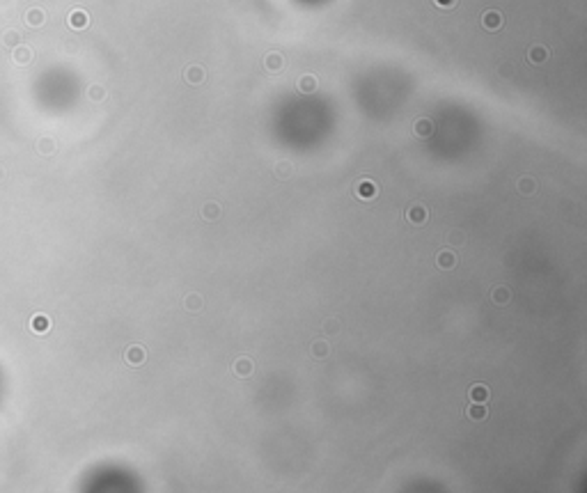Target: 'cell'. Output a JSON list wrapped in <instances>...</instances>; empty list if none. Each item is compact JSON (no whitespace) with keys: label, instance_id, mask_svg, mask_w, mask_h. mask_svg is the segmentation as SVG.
<instances>
[{"label":"cell","instance_id":"cell-1","mask_svg":"<svg viewBox=\"0 0 587 493\" xmlns=\"http://www.w3.org/2000/svg\"><path fill=\"white\" fill-rule=\"evenodd\" d=\"M502 12H498V10H486L482 14V26H484V30H489V33H495V30H500L502 28Z\"/></svg>","mask_w":587,"mask_h":493},{"label":"cell","instance_id":"cell-6","mask_svg":"<svg viewBox=\"0 0 587 493\" xmlns=\"http://www.w3.org/2000/svg\"><path fill=\"white\" fill-rule=\"evenodd\" d=\"M124 358H126V363H129V365H136V367H138V365L145 363V349H142L140 344H133V347L126 349Z\"/></svg>","mask_w":587,"mask_h":493},{"label":"cell","instance_id":"cell-12","mask_svg":"<svg viewBox=\"0 0 587 493\" xmlns=\"http://www.w3.org/2000/svg\"><path fill=\"white\" fill-rule=\"evenodd\" d=\"M466 415L470 417V420H475V422H482V420H486V408H484V404H470V406L466 408Z\"/></svg>","mask_w":587,"mask_h":493},{"label":"cell","instance_id":"cell-7","mask_svg":"<svg viewBox=\"0 0 587 493\" xmlns=\"http://www.w3.org/2000/svg\"><path fill=\"white\" fill-rule=\"evenodd\" d=\"M317 85H319V81H317V76H312V74H305V76H301L299 83H296V87H299L301 94H312L317 90Z\"/></svg>","mask_w":587,"mask_h":493},{"label":"cell","instance_id":"cell-13","mask_svg":"<svg viewBox=\"0 0 587 493\" xmlns=\"http://www.w3.org/2000/svg\"><path fill=\"white\" fill-rule=\"evenodd\" d=\"M470 399H473L475 404H484V401L489 399V388L482 383L473 385V388H470Z\"/></svg>","mask_w":587,"mask_h":493},{"label":"cell","instance_id":"cell-2","mask_svg":"<svg viewBox=\"0 0 587 493\" xmlns=\"http://www.w3.org/2000/svg\"><path fill=\"white\" fill-rule=\"evenodd\" d=\"M354 193H356V197H360V200H374L376 193H379V188H376V184L372 181V179H360L358 184H356Z\"/></svg>","mask_w":587,"mask_h":493},{"label":"cell","instance_id":"cell-15","mask_svg":"<svg viewBox=\"0 0 587 493\" xmlns=\"http://www.w3.org/2000/svg\"><path fill=\"white\" fill-rule=\"evenodd\" d=\"M202 218H204V220H218V218H220V204L207 202V204L202 206Z\"/></svg>","mask_w":587,"mask_h":493},{"label":"cell","instance_id":"cell-18","mask_svg":"<svg viewBox=\"0 0 587 493\" xmlns=\"http://www.w3.org/2000/svg\"><path fill=\"white\" fill-rule=\"evenodd\" d=\"M69 26H71V28H76V30L85 28V26H87V14H85V12H81V10L71 12V14H69Z\"/></svg>","mask_w":587,"mask_h":493},{"label":"cell","instance_id":"cell-5","mask_svg":"<svg viewBox=\"0 0 587 493\" xmlns=\"http://www.w3.org/2000/svg\"><path fill=\"white\" fill-rule=\"evenodd\" d=\"M548 58H550V51L546 49V46H541V44H534V46L527 49V60H530V65H544Z\"/></svg>","mask_w":587,"mask_h":493},{"label":"cell","instance_id":"cell-24","mask_svg":"<svg viewBox=\"0 0 587 493\" xmlns=\"http://www.w3.org/2000/svg\"><path fill=\"white\" fill-rule=\"evenodd\" d=\"M90 97L92 99H104V90H101V87H94V90H90Z\"/></svg>","mask_w":587,"mask_h":493},{"label":"cell","instance_id":"cell-11","mask_svg":"<svg viewBox=\"0 0 587 493\" xmlns=\"http://www.w3.org/2000/svg\"><path fill=\"white\" fill-rule=\"evenodd\" d=\"M310 351H312V356H315L317 360H324V358L331 353V344H328V342H324V340H317V342H312Z\"/></svg>","mask_w":587,"mask_h":493},{"label":"cell","instance_id":"cell-3","mask_svg":"<svg viewBox=\"0 0 587 493\" xmlns=\"http://www.w3.org/2000/svg\"><path fill=\"white\" fill-rule=\"evenodd\" d=\"M427 218H429V211H427V206L424 204H411L408 206L406 220L411 222V225H424Z\"/></svg>","mask_w":587,"mask_h":493},{"label":"cell","instance_id":"cell-4","mask_svg":"<svg viewBox=\"0 0 587 493\" xmlns=\"http://www.w3.org/2000/svg\"><path fill=\"white\" fill-rule=\"evenodd\" d=\"M204 78H207V74H204V69H202L200 65H188L184 69V81L188 83V85H202Z\"/></svg>","mask_w":587,"mask_h":493},{"label":"cell","instance_id":"cell-19","mask_svg":"<svg viewBox=\"0 0 587 493\" xmlns=\"http://www.w3.org/2000/svg\"><path fill=\"white\" fill-rule=\"evenodd\" d=\"M509 296L511 294H509V289L507 287H495L493 292H491V298L495 301V305H507L509 303Z\"/></svg>","mask_w":587,"mask_h":493},{"label":"cell","instance_id":"cell-9","mask_svg":"<svg viewBox=\"0 0 587 493\" xmlns=\"http://www.w3.org/2000/svg\"><path fill=\"white\" fill-rule=\"evenodd\" d=\"M516 190L521 193V195H525V197L532 195L534 190H537V181H534L532 177H527V174H525V177H521L516 181Z\"/></svg>","mask_w":587,"mask_h":493},{"label":"cell","instance_id":"cell-16","mask_svg":"<svg viewBox=\"0 0 587 493\" xmlns=\"http://www.w3.org/2000/svg\"><path fill=\"white\" fill-rule=\"evenodd\" d=\"M184 305H186V310H190V312H200V310L204 308V301H202L200 294H188V296L184 298Z\"/></svg>","mask_w":587,"mask_h":493},{"label":"cell","instance_id":"cell-23","mask_svg":"<svg viewBox=\"0 0 587 493\" xmlns=\"http://www.w3.org/2000/svg\"><path fill=\"white\" fill-rule=\"evenodd\" d=\"M450 243H459V245H461V243H463V234L452 232V234H450Z\"/></svg>","mask_w":587,"mask_h":493},{"label":"cell","instance_id":"cell-14","mask_svg":"<svg viewBox=\"0 0 587 493\" xmlns=\"http://www.w3.org/2000/svg\"><path fill=\"white\" fill-rule=\"evenodd\" d=\"M431 131H434V124H431V119L422 117V119H418V122H415V136H420V138H429V136H431Z\"/></svg>","mask_w":587,"mask_h":493},{"label":"cell","instance_id":"cell-17","mask_svg":"<svg viewBox=\"0 0 587 493\" xmlns=\"http://www.w3.org/2000/svg\"><path fill=\"white\" fill-rule=\"evenodd\" d=\"M234 372L239 376H250L252 374V360L250 358H239V360L234 363Z\"/></svg>","mask_w":587,"mask_h":493},{"label":"cell","instance_id":"cell-21","mask_svg":"<svg viewBox=\"0 0 587 493\" xmlns=\"http://www.w3.org/2000/svg\"><path fill=\"white\" fill-rule=\"evenodd\" d=\"M434 5L440 7V10H452V7L457 5V0H434Z\"/></svg>","mask_w":587,"mask_h":493},{"label":"cell","instance_id":"cell-10","mask_svg":"<svg viewBox=\"0 0 587 493\" xmlns=\"http://www.w3.org/2000/svg\"><path fill=\"white\" fill-rule=\"evenodd\" d=\"M264 65H266L268 71H280L284 67V58L282 53H277V51H271V53L266 55V60H264Z\"/></svg>","mask_w":587,"mask_h":493},{"label":"cell","instance_id":"cell-22","mask_svg":"<svg viewBox=\"0 0 587 493\" xmlns=\"http://www.w3.org/2000/svg\"><path fill=\"white\" fill-rule=\"evenodd\" d=\"M324 328H326V333H337V331H340V321H337V319H328Z\"/></svg>","mask_w":587,"mask_h":493},{"label":"cell","instance_id":"cell-8","mask_svg":"<svg viewBox=\"0 0 587 493\" xmlns=\"http://www.w3.org/2000/svg\"><path fill=\"white\" fill-rule=\"evenodd\" d=\"M436 264H438L440 269L450 271V269H454V266H457V255H454L452 250H440L438 257H436Z\"/></svg>","mask_w":587,"mask_h":493},{"label":"cell","instance_id":"cell-20","mask_svg":"<svg viewBox=\"0 0 587 493\" xmlns=\"http://www.w3.org/2000/svg\"><path fill=\"white\" fill-rule=\"evenodd\" d=\"M294 174V165L289 161H280L275 163V177L277 179H289Z\"/></svg>","mask_w":587,"mask_h":493}]
</instances>
